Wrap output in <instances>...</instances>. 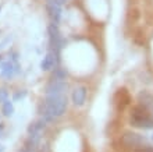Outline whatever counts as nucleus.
Returning <instances> with one entry per match:
<instances>
[{"instance_id": "f257e3e1", "label": "nucleus", "mask_w": 153, "mask_h": 152, "mask_svg": "<svg viewBox=\"0 0 153 152\" xmlns=\"http://www.w3.org/2000/svg\"><path fill=\"white\" fill-rule=\"evenodd\" d=\"M67 96L65 95H50L46 96L43 103V112H42V116L43 119L42 120L46 123V121H53L57 117L63 116L67 110Z\"/></svg>"}, {"instance_id": "f03ea898", "label": "nucleus", "mask_w": 153, "mask_h": 152, "mask_svg": "<svg viewBox=\"0 0 153 152\" xmlns=\"http://www.w3.org/2000/svg\"><path fill=\"white\" fill-rule=\"evenodd\" d=\"M129 124L135 128L142 130H150L153 128V117L150 115L149 109L141 105H135L131 108L129 113Z\"/></svg>"}, {"instance_id": "7ed1b4c3", "label": "nucleus", "mask_w": 153, "mask_h": 152, "mask_svg": "<svg viewBox=\"0 0 153 152\" xmlns=\"http://www.w3.org/2000/svg\"><path fill=\"white\" fill-rule=\"evenodd\" d=\"M121 145V151L123 149H138V148H142L148 145V138L145 136H142L139 133H135V131H124L121 134L120 140H118Z\"/></svg>"}, {"instance_id": "20e7f679", "label": "nucleus", "mask_w": 153, "mask_h": 152, "mask_svg": "<svg viewBox=\"0 0 153 152\" xmlns=\"http://www.w3.org/2000/svg\"><path fill=\"white\" fill-rule=\"evenodd\" d=\"M45 121L43 120H39V121H35L29 126L28 128V134H29V141L32 142L33 145H36L39 142V140L42 138V134H43V130H45Z\"/></svg>"}, {"instance_id": "39448f33", "label": "nucleus", "mask_w": 153, "mask_h": 152, "mask_svg": "<svg viewBox=\"0 0 153 152\" xmlns=\"http://www.w3.org/2000/svg\"><path fill=\"white\" fill-rule=\"evenodd\" d=\"M131 103V96H129V92L125 88H120L116 92L114 95V105L118 112H123L125 109V106H128Z\"/></svg>"}, {"instance_id": "423d86ee", "label": "nucleus", "mask_w": 153, "mask_h": 152, "mask_svg": "<svg viewBox=\"0 0 153 152\" xmlns=\"http://www.w3.org/2000/svg\"><path fill=\"white\" fill-rule=\"evenodd\" d=\"M67 88V84H65L64 80H52L46 87V96L50 95H64V91Z\"/></svg>"}, {"instance_id": "0eeeda50", "label": "nucleus", "mask_w": 153, "mask_h": 152, "mask_svg": "<svg viewBox=\"0 0 153 152\" xmlns=\"http://www.w3.org/2000/svg\"><path fill=\"white\" fill-rule=\"evenodd\" d=\"M86 95H88V89L86 87L81 85V87H76L73 91V95H71V99H73V103L75 106H84L85 100H86Z\"/></svg>"}, {"instance_id": "6e6552de", "label": "nucleus", "mask_w": 153, "mask_h": 152, "mask_svg": "<svg viewBox=\"0 0 153 152\" xmlns=\"http://www.w3.org/2000/svg\"><path fill=\"white\" fill-rule=\"evenodd\" d=\"M49 34H50V42L56 48V53H57V50L61 48V35H60V32H59L57 25H54V24L49 25Z\"/></svg>"}, {"instance_id": "1a4fd4ad", "label": "nucleus", "mask_w": 153, "mask_h": 152, "mask_svg": "<svg viewBox=\"0 0 153 152\" xmlns=\"http://www.w3.org/2000/svg\"><path fill=\"white\" fill-rule=\"evenodd\" d=\"M57 63V53L56 52H49L46 56L43 57V60L40 63V68L48 71V70H52Z\"/></svg>"}, {"instance_id": "9d476101", "label": "nucleus", "mask_w": 153, "mask_h": 152, "mask_svg": "<svg viewBox=\"0 0 153 152\" xmlns=\"http://www.w3.org/2000/svg\"><path fill=\"white\" fill-rule=\"evenodd\" d=\"M48 11H49V16L52 17L56 22L60 20V16H61L60 4H57L56 1H53V0H48Z\"/></svg>"}, {"instance_id": "9b49d317", "label": "nucleus", "mask_w": 153, "mask_h": 152, "mask_svg": "<svg viewBox=\"0 0 153 152\" xmlns=\"http://www.w3.org/2000/svg\"><path fill=\"white\" fill-rule=\"evenodd\" d=\"M138 102L141 105V106H145V108L149 109L150 106L153 108V95L149 94L148 91H141L139 92V95H138Z\"/></svg>"}, {"instance_id": "f8f14e48", "label": "nucleus", "mask_w": 153, "mask_h": 152, "mask_svg": "<svg viewBox=\"0 0 153 152\" xmlns=\"http://www.w3.org/2000/svg\"><path fill=\"white\" fill-rule=\"evenodd\" d=\"M1 71H0V74L3 77H11L13 73H14V68H13V64L10 63V61H6V63L1 64Z\"/></svg>"}, {"instance_id": "ddd939ff", "label": "nucleus", "mask_w": 153, "mask_h": 152, "mask_svg": "<svg viewBox=\"0 0 153 152\" xmlns=\"http://www.w3.org/2000/svg\"><path fill=\"white\" fill-rule=\"evenodd\" d=\"M3 113H4V116H13L14 115V105H13L11 100H6V102H3Z\"/></svg>"}, {"instance_id": "4468645a", "label": "nucleus", "mask_w": 153, "mask_h": 152, "mask_svg": "<svg viewBox=\"0 0 153 152\" xmlns=\"http://www.w3.org/2000/svg\"><path fill=\"white\" fill-rule=\"evenodd\" d=\"M131 152H153V147L150 145H145V147H142V148H138V149H134Z\"/></svg>"}, {"instance_id": "2eb2a0df", "label": "nucleus", "mask_w": 153, "mask_h": 152, "mask_svg": "<svg viewBox=\"0 0 153 152\" xmlns=\"http://www.w3.org/2000/svg\"><path fill=\"white\" fill-rule=\"evenodd\" d=\"M138 17H139V13H138L137 8H134L132 11H129L128 18H132V21H137V20H138Z\"/></svg>"}, {"instance_id": "dca6fc26", "label": "nucleus", "mask_w": 153, "mask_h": 152, "mask_svg": "<svg viewBox=\"0 0 153 152\" xmlns=\"http://www.w3.org/2000/svg\"><path fill=\"white\" fill-rule=\"evenodd\" d=\"M6 100H7V92L1 89L0 91V102H6Z\"/></svg>"}, {"instance_id": "f3484780", "label": "nucleus", "mask_w": 153, "mask_h": 152, "mask_svg": "<svg viewBox=\"0 0 153 152\" xmlns=\"http://www.w3.org/2000/svg\"><path fill=\"white\" fill-rule=\"evenodd\" d=\"M27 95V91H22V92H18V94H16L14 95V100H17V99H20V98H24V96Z\"/></svg>"}, {"instance_id": "a211bd4d", "label": "nucleus", "mask_w": 153, "mask_h": 152, "mask_svg": "<svg viewBox=\"0 0 153 152\" xmlns=\"http://www.w3.org/2000/svg\"><path fill=\"white\" fill-rule=\"evenodd\" d=\"M4 151V147H3V145H0V152H3Z\"/></svg>"}, {"instance_id": "6ab92c4d", "label": "nucleus", "mask_w": 153, "mask_h": 152, "mask_svg": "<svg viewBox=\"0 0 153 152\" xmlns=\"http://www.w3.org/2000/svg\"><path fill=\"white\" fill-rule=\"evenodd\" d=\"M152 141H153V134H152Z\"/></svg>"}, {"instance_id": "aec40b11", "label": "nucleus", "mask_w": 153, "mask_h": 152, "mask_svg": "<svg viewBox=\"0 0 153 152\" xmlns=\"http://www.w3.org/2000/svg\"><path fill=\"white\" fill-rule=\"evenodd\" d=\"M0 10H1V7H0Z\"/></svg>"}]
</instances>
